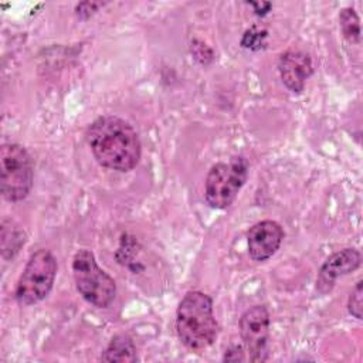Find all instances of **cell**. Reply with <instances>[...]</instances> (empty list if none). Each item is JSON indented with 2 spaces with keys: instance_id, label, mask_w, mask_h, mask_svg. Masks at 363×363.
Listing matches in <instances>:
<instances>
[{
  "instance_id": "obj_1",
  "label": "cell",
  "mask_w": 363,
  "mask_h": 363,
  "mask_svg": "<svg viewBox=\"0 0 363 363\" xmlns=\"http://www.w3.org/2000/svg\"><path fill=\"white\" fill-rule=\"evenodd\" d=\"M85 139L95 160L108 169L129 172L140 160L142 145L135 128L115 115L96 118L86 129Z\"/></svg>"
},
{
  "instance_id": "obj_2",
  "label": "cell",
  "mask_w": 363,
  "mask_h": 363,
  "mask_svg": "<svg viewBox=\"0 0 363 363\" xmlns=\"http://www.w3.org/2000/svg\"><path fill=\"white\" fill-rule=\"evenodd\" d=\"M176 332L190 350H204L214 343L218 323L214 318L213 301L201 291H189L176 309Z\"/></svg>"
},
{
  "instance_id": "obj_3",
  "label": "cell",
  "mask_w": 363,
  "mask_h": 363,
  "mask_svg": "<svg viewBox=\"0 0 363 363\" xmlns=\"http://www.w3.org/2000/svg\"><path fill=\"white\" fill-rule=\"evenodd\" d=\"M72 275L77 291L91 305L96 308H108L116 295V285L96 262L92 251L78 250L72 258Z\"/></svg>"
},
{
  "instance_id": "obj_4",
  "label": "cell",
  "mask_w": 363,
  "mask_h": 363,
  "mask_svg": "<svg viewBox=\"0 0 363 363\" xmlns=\"http://www.w3.org/2000/svg\"><path fill=\"white\" fill-rule=\"evenodd\" d=\"M248 169L250 164L244 156H233L228 162L213 164L204 182L207 204L216 210L230 207L248 177Z\"/></svg>"
},
{
  "instance_id": "obj_5",
  "label": "cell",
  "mask_w": 363,
  "mask_h": 363,
  "mask_svg": "<svg viewBox=\"0 0 363 363\" xmlns=\"http://www.w3.org/2000/svg\"><path fill=\"white\" fill-rule=\"evenodd\" d=\"M34 163L27 149L18 143H3L0 147V186L7 201L24 200L31 191Z\"/></svg>"
},
{
  "instance_id": "obj_6",
  "label": "cell",
  "mask_w": 363,
  "mask_h": 363,
  "mask_svg": "<svg viewBox=\"0 0 363 363\" xmlns=\"http://www.w3.org/2000/svg\"><path fill=\"white\" fill-rule=\"evenodd\" d=\"M57 275V259L48 250L34 251L20 275L14 296L20 305L28 306L43 301L51 291Z\"/></svg>"
},
{
  "instance_id": "obj_7",
  "label": "cell",
  "mask_w": 363,
  "mask_h": 363,
  "mask_svg": "<svg viewBox=\"0 0 363 363\" xmlns=\"http://www.w3.org/2000/svg\"><path fill=\"white\" fill-rule=\"evenodd\" d=\"M269 312L262 305L248 308L240 318V337L250 362H265L268 359Z\"/></svg>"
},
{
  "instance_id": "obj_8",
  "label": "cell",
  "mask_w": 363,
  "mask_h": 363,
  "mask_svg": "<svg viewBox=\"0 0 363 363\" xmlns=\"http://www.w3.org/2000/svg\"><path fill=\"white\" fill-rule=\"evenodd\" d=\"M282 240L284 230L277 221H258L247 233L248 254L257 262L267 261L278 251Z\"/></svg>"
},
{
  "instance_id": "obj_9",
  "label": "cell",
  "mask_w": 363,
  "mask_h": 363,
  "mask_svg": "<svg viewBox=\"0 0 363 363\" xmlns=\"http://www.w3.org/2000/svg\"><path fill=\"white\" fill-rule=\"evenodd\" d=\"M362 255L356 248H345L333 252L320 267L316 277V291L319 294L329 292L336 279L353 272L360 267Z\"/></svg>"
},
{
  "instance_id": "obj_10",
  "label": "cell",
  "mask_w": 363,
  "mask_h": 363,
  "mask_svg": "<svg viewBox=\"0 0 363 363\" xmlns=\"http://www.w3.org/2000/svg\"><path fill=\"white\" fill-rule=\"evenodd\" d=\"M278 71L284 85L294 94L303 91L306 79L313 72L311 57L299 50L285 51L278 61Z\"/></svg>"
},
{
  "instance_id": "obj_11",
  "label": "cell",
  "mask_w": 363,
  "mask_h": 363,
  "mask_svg": "<svg viewBox=\"0 0 363 363\" xmlns=\"http://www.w3.org/2000/svg\"><path fill=\"white\" fill-rule=\"evenodd\" d=\"M102 362H118V363H130L136 362V346L129 335L119 333L115 335L105 350L101 354Z\"/></svg>"
},
{
  "instance_id": "obj_12",
  "label": "cell",
  "mask_w": 363,
  "mask_h": 363,
  "mask_svg": "<svg viewBox=\"0 0 363 363\" xmlns=\"http://www.w3.org/2000/svg\"><path fill=\"white\" fill-rule=\"evenodd\" d=\"M0 241H1V257L4 259H13L20 248L26 242L24 231L10 218H4L0 227Z\"/></svg>"
},
{
  "instance_id": "obj_13",
  "label": "cell",
  "mask_w": 363,
  "mask_h": 363,
  "mask_svg": "<svg viewBox=\"0 0 363 363\" xmlns=\"http://www.w3.org/2000/svg\"><path fill=\"white\" fill-rule=\"evenodd\" d=\"M339 24L343 33V37L349 43H359L360 41V21L359 16L352 7L342 9L339 13Z\"/></svg>"
},
{
  "instance_id": "obj_14",
  "label": "cell",
  "mask_w": 363,
  "mask_h": 363,
  "mask_svg": "<svg viewBox=\"0 0 363 363\" xmlns=\"http://www.w3.org/2000/svg\"><path fill=\"white\" fill-rule=\"evenodd\" d=\"M362 279H359L352 289L349 299H347V311L356 319H362V309H363V289H362Z\"/></svg>"
},
{
  "instance_id": "obj_15",
  "label": "cell",
  "mask_w": 363,
  "mask_h": 363,
  "mask_svg": "<svg viewBox=\"0 0 363 363\" xmlns=\"http://www.w3.org/2000/svg\"><path fill=\"white\" fill-rule=\"evenodd\" d=\"M267 37V33L265 31H255L254 28L247 31L241 40V44L242 47L245 48H250V50H258L262 47L264 44V38Z\"/></svg>"
},
{
  "instance_id": "obj_16",
  "label": "cell",
  "mask_w": 363,
  "mask_h": 363,
  "mask_svg": "<svg viewBox=\"0 0 363 363\" xmlns=\"http://www.w3.org/2000/svg\"><path fill=\"white\" fill-rule=\"evenodd\" d=\"M224 362H244L245 360V350L242 346L238 345H233L231 347H228L224 353L223 357Z\"/></svg>"
},
{
  "instance_id": "obj_17",
  "label": "cell",
  "mask_w": 363,
  "mask_h": 363,
  "mask_svg": "<svg viewBox=\"0 0 363 363\" xmlns=\"http://www.w3.org/2000/svg\"><path fill=\"white\" fill-rule=\"evenodd\" d=\"M250 4L252 6V9H254L257 16L267 14L271 10V7H272V4L268 3V1H251Z\"/></svg>"
}]
</instances>
